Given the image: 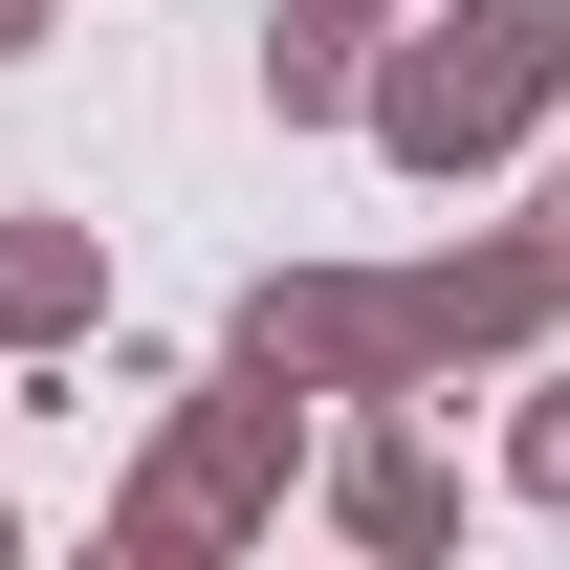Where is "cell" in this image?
<instances>
[{
    "mask_svg": "<svg viewBox=\"0 0 570 570\" xmlns=\"http://www.w3.org/2000/svg\"><path fill=\"white\" fill-rule=\"evenodd\" d=\"M264 110H285V132H352V110H373V22L264 0Z\"/></svg>",
    "mask_w": 570,
    "mask_h": 570,
    "instance_id": "obj_6",
    "label": "cell"
},
{
    "mask_svg": "<svg viewBox=\"0 0 570 570\" xmlns=\"http://www.w3.org/2000/svg\"><path fill=\"white\" fill-rule=\"evenodd\" d=\"M285 483H307V373L219 352L198 395H176V439L110 483V570H198V549H242V527H285Z\"/></svg>",
    "mask_w": 570,
    "mask_h": 570,
    "instance_id": "obj_2",
    "label": "cell"
},
{
    "mask_svg": "<svg viewBox=\"0 0 570 570\" xmlns=\"http://www.w3.org/2000/svg\"><path fill=\"white\" fill-rule=\"evenodd\" d=\"M330 22H417V0H330Z\"/></svg>",
    "mask_w": 570,
    "mask_h": 570,
    "instance_id": "obj_10",
    "label": "cell"
},
{
    "mask_svg": "<svg viewBox=\"0 0 570 570\" xmlns=\"http://www.w3.org/2000/svg\"><path fill=\"white\" fill-rule=\"evenodd\" d=\"M45 22H67V0H0V67H22V45H45Z\"/></svg>",
    "mask_w": 570,
    "mask_h": 570,
    "instance_id": "obj_8",
    "label": "cell"
},
{
    "mask_svg": "<svg viewBox=\"0 0 570 570\" xmlns=\"http://www.w3.org/2000/svg\"><path fill=\"white\" fill-rule=\"evenodd\" d=\"M219 352L307 373V395H439V352H417V264H264Z\"/></svg>",
    "mask_w": 570,
    "mask_h": 570,
    "instance_id": "obj_3",
    "label": "cell"
},
{
    "mask_svg": "<svg viewBox=\"0 0 570 570\" xmlns=\"http://www.w3.org/2000/svg\"><path fill=\"white\" fill-rule=\"evenodd\" d=\"M110 330V242L88 219H0V352H88Z\"/></svg>",
    "mask_w": 570,
    "mask_h": 570,
    "instance_id": "obj_5",
    "label": "cell"
},
{
    "mask_svg": "<svg viewBox=\"0 0 570 570\" xmlns=\"http://www.w3.org/2000/svg\"><path fill=\"white\" fill-rule=\"evenodd\" d=\"M0 549H22V504H0Z\"/></svg>",
    "mask_w": 570,
    "mask_h": 570,
    "instance_id": "obj_11",
    "label": "cell"
},
{
    "mask_svg": "<svg viewBox=\"0 0 570 570\" xmlns=\"http://www.w3.org/2000/svg\"><path fill=\"white\" fill-rule=\"evenodd\" d=\"M330 527H352V549H461V461H439L417 439V395H352V439H330Z\"/></svg>",
    "mask_w": 570,
    "mask_h": 570,
    "instance_id": "obj_4",
    "label": "cell"
},
{
    "mask_svg": "<svg viewBox=\"0 0 570 570\" xmlns=\"http://www.w3.org/2000/svg\"><path fill=\"white\" fill-rule=\"evenodd\" d=\"M527 242H549V264H570V176H549V219H527Z\"/></svg>",
    "mask_w": 570,
    "mask_h": 570,
    "instance_id": "obj_9",
    "label": "cell"
},
{
    "mask_svg": "<svg viewBox=\"0 0 570 570\" xmlns=\"http://www.w3.org/2000/svg\"><path fill=\"white\" fill-rule=\"evenodd\" d=\"M504 504L570 527V373H527V417H504Z\"/></svg>",
    "mask_w": 570,
    "mask_h": 570,
    "instance_id": "obj_7",
    "label": "cell"
},
{
    "mask_svg": "<svg viewBox=\"0 0 570 570\" xmlns=\"http://www.w3.org/2000/svg\"><path fill=\"white\" fill-rule=\"evenodd\" d=\"M570 110V0H417L395 45H373V110L352 132L417 176V198H461V176H504V154Z\"/></svg>",
    "mask_w": 570,
    "mask_h": 570,
    "instance_id": "obj_1",
    "label": "cell"
}]
</instances>
